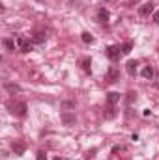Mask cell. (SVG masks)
Masks as SVG:
<instances>
[{
	"label": "cell",
	"instance_id": "cell-23",
	"mask_svg": "<svg viewBox=\"0 0 159 160\" xmlns=\"http://www.w3.org/2000/svg\"><path fill=\"white\" fill-rule=\"evenodd\" d=\"M86 160H90V158H86Z\"/></svg>",
	"mask_w": 159,
	"mask_h": 160
},
{
	"label": "cell",
	"instance_id": "cell-14",
	"mask_svg": "<svg viewBox=\"0 0 159 160\" xmlns=\"http://www.w3.org/2000/svg\"><path fill=\"white\" fill-rule=\"evenodd\" d=\"M32 41H34V43H45V34H43V32H36L34 38H32Z\"/></svg>",
	"mask_w": 159,
	"mask_h": 160
},
{
	"label": "cell",
	"instance_id": "cell-4",
	"mask_svg": "<svg viewBox=\"0 0 159 160\" xmlns=\"http://www.w3.org/2000/svg\"><path fill=\"white\" fill-rule=\"evenodd\" d=\"M105 52H107V56H109L112 62H116V60L120 58V54H122L120 47H116V45H111V47H107V50H105Z\"/></svg>",
	"mask_w": 159,
	"mask_h": 160
},
{
	"label": "cell",
	"instance_id": "cell-21",
	"mask_svg": "<svg viewBox=\"0 0 159 160\" xmlns=\"http://www.w3.org/2000/svg\"><path fill=\"white\" fill-rule=\"evenodd\" d=\"M154 22H157V24H159V9L154 13Z\"/></svg>",
	"mask_w": 159,
	"mask_h": 160
},
{
	"label": "cell",
	"instance_id": "cell-19",
	"mask_svg": "<svg viewBox=\"0 0 159 160\" xmlns=\"http://www.w3.org/2000/svg\"><path fill=\"white\" fill-rule=\"evenodd\" d=\"M36 160H47V153H45V151H38Z\"/></svg>",
	"mask_w": 159,
	"mask_h": 160
},
{
	"label": "cell",
	"instance_id": "cell-3",
	"mask_svg": "<svg viewBox=\"0 0 159 160\" xmlns=\"http://www.w3.org/2000/svg\"><path fill=\"white\" fill-rule=\"evenodd\" d=\"M109 19H111L109 9H107V8H99V9H97V21L107 26V24H109Z\"/></svg>",
	"mask_w": 159,
	"mask_h": 160
},
{
	"label": "cell",
	"instance_id": "cell-15",
	"mask_svg": "<svg viewBox=\"0 0 159 160\" xmlns=\"http://www.w3.org/2000/svg\"><path fill=\"white\" fill-rule=\"evenodd\" d=\"M131 48H133V43H123V45L120 47L122 54H129V52H131Z\"/></svg>",
	"mask_w": 159,
	"mask_h": 160
},
{
	"label": "cell",
	"instance_id": "cell-10",
	"mask_svg": "<svg viewBox=\"0 0 159 160\" xmlns=\"http://www.w3.org/2000/svg\"><path fill=\"white\" fill-rule=\"evenodd\" d=\"M120 101V93H116V91H111L109 95H107V102L109 104H116Z\"/></svg>",
	"mask_w": 159,
	"mask_h": 160
},
{
	"label": "cell",
	"instance_id": "cell-11",
	"mask_svg": "<svg viewBox=\"0 0 159 160\" xmlns=\"http://www.w3.org/2000/svg\"><path fill=\"white\" fill-rule=\"evenodd\" d=\"M80 67L84 69V73H88V75L92 73V62H90L88 58H84V60H80Z\"/></svg>",
	"mask_w": 159,
	"mask_h": 160
},
{
	"label": "cell",
	"instance_id": "cell-2",
	"mask_svg": "<svg viewBox=\"0 0 159 160\" xmlns=\"http://www.w3.org/2000/svg\"><path fill=\"white\" fill-rule=\"evenodd\" d=\"M17 45H19L21 52H30L32 50V43H30L28 38H25V36H19L17 38Z\"/></svg>",
	"mask_w": 159,
	"mask_h": 160
},
{
	"label": "cell",
	"instance_id": "cell-18",
	"mask_svg": "<svg viewBox=\"0 0 159 160\" xmlns=\"http://www.w3.org/2000/svg\"><path fill=\"white\" fill-rule=\"evenodd\" d=\"M80 39L84 41V43H94V38H92V34H88V32H82Z\"/></svg>",
	"mask_w": 159,
	"mask_h": 160
},
{
	"label": "cell",
	"instance_id": "cell-13",
	"mask_svg": "<svg viewBox=\"0 0 159 160\" xmlns=\"http://www.w3.org/2000/svg\"><path fill=\"white\" fill-rule=\"evenodd\" d=\"M62 121H64L68 127H71V125L75 123V116H69V114H62Z\"/></svg>",
	"mask_w": 159,
	"mask_h": 160
},
{
	"label": "cell",
	"instance_id": "cell-16",
	"mask_svg": "<svg viewBox=\"0 0 159 160\" xmlns=\"http://www.w3.org/2000/svg\"><path fill=\"white\" fill-rule=\"evenodd\" d=\"M6 89H8L9 93H17V91H21V88H19L17 84H6Z\"/></svg>",
	"mask_w": 159,
	"mask_h": 160
},
{
	"label": "cell",
	"instance_id": "cell-22",
	"mask_svg": "<svg viewBox=\"0 0 159 160\" xmlns=\"http://www.w3.org/2000/svg\"><path fill=\"white\" fill-rule=\"evenodd\" d=\"M36 2H43V0H36Z\"/></svg>",
	"mask_w": 159,
	"mask_h": 160
},
{
	"label": "cell",
	"instance_id": "cell-12",
	"mask_svg": "<svg viewBox=\"0 0 159 160\" xmlns=\"http://www.w3.org/2000/svg\"><path fill=\"white\" fill-rule=\"evenodd\" d=\"M114 116H116V110H114V104H109V106H107V112H105V118H107V119H112Z\"/></svg>",
	"mask_w": 159,
	"mask_h": 160
},
{
	"label": "cell",
	"instance_id": "cell-9",
	"mask_svg": "<svg viewBox=\"0 0 159 160\" xmlns=\"http://www.w3.org/2000/svg\"><path fill=\"white\" fill-rule=\"evenodd\" d=\"M140 75H142V78H146V80H152L154 78V69L150 67V65H146L142 71H140Z\"/></svg>",
	"mask_w": 159,
	"mask_h": 160
},
{
	"label": "cell",
	"instance_id": "cell-1",
	"mask_svg": "<svg viewBox=\"0 0 159 160\" xmlns=\"http://www.w3.org/2000/svg\"><path fill=\"white\" fill-rule=\"evenodd\" d=\"M8 106L11 108V114H15L19 118H25L26 116V110H28L26 102H17V104H8Z\"/></svg>",
	"mask_w": 159,
	"mask_h": 160
},
{
	"label": "cell",
	"instance_id": "cell-6",
	"mask_svg": "<svg viewBox=\"0 0 159 160\" xmlns=\"http://www.w3.org/2000/svg\"><path fill=\"white\" fill-rule=\"evenodd\" d=\"M154 9H156L154 2H146V4H142V6L139 8V15H140V17H146V15H150Z\"/></svg>",
	"mask_w": 159,
	"mask_h": 160
},
{
	"label": "cell",
	"instance_id": "cell-5",
	"mask_svg": "<svg viewBox=\"0 0 159 160\" xmlns=\"http://www.w3.org/2000/svg\"><path fill=\"white\" fill-rule=\"evenodd\" d=\"M105 80H107L109 84H114V82H118V80H120V71L116 69V67H111V69L107 71V77H105Z\"/></svg>",
	"mask_w": 159,
	"mask_h": 160
},
{
	"label": "cell",
	"instance_id": "cell-7",
	"mask_svg": "<svg viewBox=\"0 0 159 160\" xmlns=\"http://www.w3.org/2000/svg\"><path fill=\"white\" fill-rule=\"evenodd\" d=\"M137 65H139V62H135V60H129V62L125 63V69H127V73H129L131 77H135V73H137Z\"/></svg>",
	"mask_w": 159,
	"mask_h": 160
},
{
	"label": "cell",
	"instance_id": "cell-20",
	"mask_svg": "<svg viewBox=\"0 0 159 160\" xmlns=\"http://www.w3.org/2000/svg\"><path fill=\"white\" fill-rule=\"evenodd\" d=\"M133 99H137V93H129V97H127V102L131 104V102H133Z\"/></svg>",
	"mask_w": 159,
	"mask_h": 160
},
{
	"label": "cell",
	"instance_id": "cell-8",
	"mask_svg": "<svg viewBox=\"0 0 159 160\" xmlns=\"http://www.w3.org/2000/svg\"><path fill=\"white\" fill-rule=\"evenodd\" d=\"M11 149H13V153H15V155H19V157H21V155L25 153V149H26V147H25V143H21V142H13V143H11Z\"/></svg>",
	"mask_w": 159,
	"mask_h": 160
},
{
	"label": "cell",
	"instance_id": "cell-17",
	"mask_svg": "<svg viewBox=\"0 0 159 160\" xmlns=\"http://www.w3.org/2000/svg\"><path fill=\"white\" fill-rule=\"evenodd\" d=\"M4 47H6L9 52H13V50H15V43H13L11 39H4Z\"/></svg>",
	"mask_w": 159,
	"mask_h": 160
}]
</instances>
